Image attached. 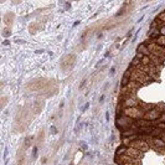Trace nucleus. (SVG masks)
<instances>
[{"instance_id":"dca6fc26","label":"nucleus","mask_w":165,"mask_h":165,"mask_svg":"<svg viewBox=\"0 0 165 165\" xmlns=\"http://www.w3.org/2000/svg\"><path fill=\"white\" fill-rule=\"evenodd\" d=\"M103 101H104V96H101V98H100V103H103Z\"/></svg>"},{"instance_id":"39448f33","label":"nucleus","mask_w":165,"mask_h":165,"mask_svg":"<svg viewBox=\"0 0 165 165\" xmlns=\"http://www.w3.org/2000/svg\"><path fill=\"white\" fill-rule=\"evenodd\" d=\"M138 52H139V54H143L144 56H150V55H152L150 51L148 50V47H146L145 44H142V45L138 46Z\"/></svg>"},{"instance_id":"6e6552de","label":"nucleus","mask_w":165,"mask_h":165,"mask_svg":"<svg viewBox=\"0 0 165 165\" xmlns=\"http://www.w3.org/2000/svg\"><path fill=\"white\" fill-rule=\"evenodd\" d=\"M161 134H163V132H161L160 128H153L152 133H150V137L152 138H159V135H161Z\"/></svg>"},{"instance_id":"2eb2a0df","label":"nucleus","mask_w":165,"mask_h":165,"mask_svg":"<svg viewBox=\"0 0 165 165\" xmlns=\"http://www.w3.org/2000/svg\"><path fill=\"white\" fill-rule=\"evenodd\" d=\"M36 154H37V148H34V158H36Z\"/></svg>"},{"instance_id":"423d86ee","label":"nucleus","mask_w":165,"mask_h":165,"mask_svg":"<svg viewBox=\"0 0 165 165\" xmlns=\"http://www.w3.org/2000/svg\"><path fill=\"white\" fill-rule=\"evenodd\" d=\"M137 124L139 127H142V128H150V126L153 124V123L149 122V120H146V119H138L137 120Z\"/></svg>"},{"instance_id":"f03ea898","label":"nucleus","mask_w":165,"mask_h":165,"mask_svg":"<svg viewBox=\"0 0 165 165\" xmlns=\"http://www.w3.org/2000/svg\"><path fill=\"white\" fill-rule=\"evenodd\" d=\"M123 107H126V108H135L137 106H139V100H137L135 96L134 97H127V98H123L122 102Z\"/></svg>"},{"instance_id":"ddd939ff","label":"nucleus","mask_w":165,"mask_h":165,"mask_svg":"<svg viewBox=\"0 0 165 165\" xmlns=\"http://www.w3.org/2000/svg\"><path fill=\"white\" fill-rule=\"evenodd\" d=\"M159 122H163V123H165V113H161V115H160V119H159Z\"/></svg>"},{"instance_id":"9d476101","label":"nucleus","mask_w":165,"mask_h":165,"mask_svg":"<svg viewBox=\"0 0 165 165\" xmlns=\"http://www.w3.org/2000/svg\"><path fill=\"white\" fill-rule=\"evenodd\" d=\"M155 109H158L160 113H165V104H164V103H158V104H155Z\"/></svg>"},{"instance_id":"9b49d317","label":"nucleus","mask_w":165,"mask_h":165,"mask_svg":"<svg viewBox=\"0 0 165 165\" xmlns=\"http://www.w3.org/2000/svg\"><path fill=\"white\" fill-rule=\"evenodd\" d=\"M155 42L158 44V45H160L161 47H164V48H165V36H160L158 40L155 41Z\"/></svg>"},{"instance_id":"4468645a","label":"nucleus","mask_w":165,"mask_h":165,"mask_svg":"<svg viewBox=\"0 0 165 165\" xmlns=\"http://www.w3.org/2000/svg\"><path fill=\"white\" fill-rule=\"evenodd\" d=\"M106 120H107V122H109V113H108V112L106 113Z\"/></svg>"},{"instance_id":"7ed1b4c3","label":"nucleus","mask_w":165,"mask_h":165,"mask_svg":"<svg viewBox=\"0 0 165 165\" xmlns=\"http://www.w3.org/2000/svg\"><path fill=\"white\" fill-rule=\"evenodd\" d=\"M160 115H161V113L158 111V109H152L150 112H146L145 114H144V119H146V120H149V122H154V120H159L160 119Z\"/></svg>"},{"instance_id":"20e7f679","label":"nucleus","mask_w":165,"mask_h":165,"mask_svg":"<svg viewBox=\"0 0 165 165\" xmlns=\"http://www.w3.org/2000/svg\"><path fill=\"white\" fill-rule=\"evenodd\" d=\"M126 155L130 156V158H135V159H140L143 156V152H140L139 149H135V148H128Z\"/></svg>"},{"instance_id":"f257e3e1","label":"nucleus","mask_w":165,"mask_h":165,"mask_svg":"<svg viewBox=\"0 0 165 165\" xmlns=\"http://www.w3.org/2000/svg\"><path fill=\"white\" fill-rule=\"evenodd\" d=\"M129 148H135V149H139L140 152H146L149 149V144H148L145 140H142V139H138V140H134V142L130 143V146Z\"/></svg>"},{"instance_id":"f8f14e48","label":"nucleus","mask_w":165,"mask_h":165,"mask_svg":"<svg viewBox=\"0 0 165 165\" xmlns=\"http://www.w3.org/2000/svg\"><path fill=\"white\" fill-rule=\"evenodd\" d=\"M158 19H160V21H163V22H165V11H163L159 16H158Z\"/></svg>"},{"instance_id":"0eeeda50","label":"nucleus","mask_w":165,"mask_h":165,"mask_svg":"<svg viewBox=\"0 0 165 165\" xmlns=\"http://www.w3.org/2000/svg\"><path fill=\"white\" fill-rule=\"evenodd\" d=\"M152 143L158 148H165V142L160 138H152Z\"/></svg>"},{"instance_id":"1a4fd4ad","label":"nucleus","mask_w":165,"mask_h":165,"mask_svg":"<svg viewBox=\"0 0 165 165\" xmlns=\"http://www.w3.org/2000/svg\"><path fill=\"white\" fill-rule=\"evenodd\" d=\"M127 149L128 148L127 146H124V145H120L118 149H117V152H115V156H118V155H123V154H126L127 153Z\"/></svg>"}]
</instances>
